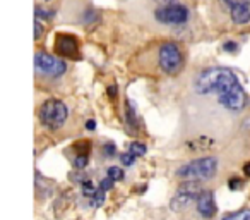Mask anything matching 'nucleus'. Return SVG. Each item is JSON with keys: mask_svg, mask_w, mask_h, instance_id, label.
Wrapping results in <instances>:
<instances>
[{"mask_svg": "<svg viewBox=\"0 0 250 220\" xmlns=\"http://www.w3.org/2000/svg\"><path fill=\"white\" fill-rule=\"evenodd\" d=\"M199 95H218V101L231 112H242L249 105V95L242 88L236 74L226 67H209L195 79Z\"/></svg>", "mask_w": 250, "mask_h": 220, "instance_id": "nucleus-1", "label": "nucleus"}, {"mask_svg": "<svg viewBox=\"0 0 250 220\" xmlns=\"http://www.w3.org/2000/svg\"><path fill=\"white\" fill-rule=\"evenodd\" d=\"M218 172V160L214 157H202L182 165L177 171V175L187 181H208Z\"/></svg>", "mask_w": 250, "mask_h": 220, "instance_id": "nucleus-2", "label": "nucleus"}, {"mask_svg": "<svg viewBox=\"0 0 250 220\" xmlns=\"http://www.w3.org/2000/svg\"><path fill=\"white\" fill-rule=\"evenodd\" d=\"M67 117H69V108L62 100H57V98L46 100L40 108V121L48 129H60L65 124Z\"/></svg>", "mask_w": 250, "mask_h": 220, "instance_id": "nucleus-3", "label": "nucleus"}, {"mask_svg": "<svg viewBox=\"0 0 250 220\" xmlns=\"http://www.w3.org/2000/svg\"><path fill=\"white\" fill-rule=\"evenodd\" d=\"M158 62H160V67L163 73H180L182 66H184V55H182L180 47L175 42H165L160 47V52H158Z\"/></svg>", "mask_w": 250, "mask_h": 220, "instance_id": "nucleus-4", "label": "nucleus"}, {"mask_svg": "<svg viewBox=\"0 0 250 220\" xmlns=\"http://www.w3.org/2000/svg\"><path fill=\"white\" fill-rule=\"evenodd\" d=\"M35 67L38 73H43L50 77H59L67 71V64L62 59L48 55L45 52H38L35 55Z\"/></svg>", "mask_w": 250, "mask_h": 220, "instance_id": "nucleus-5", "label": "nucleus"}, {"mask_svg": "<svg viewBox=\"0 0 250 220\" xmlns=\"http://www.w3.org/2000/svg\"><path fill=\"white\" fill-rule=\"evenodd\" d=\"M154 18L163 24H184L188 19V9L180 4H170L156 9Z\"/></svg>", "mask_w": 250, "mask_h": 220, "instance_id": "nucleus-6", "label": "nucleus"}, {"mask_svg": "<svg viewBox=\"0 0 250 220\" xmlns=\"http://www.w3.org/2000/svg\"><path fill=\"white\" fill-rule=\"evenodd\" d=\"M201 186L199 181H185L184 184L178 188L177 196L171 199V208L173 210H184L190 205L192 201L197 199V196L201 195Z\"/></svg>", "mask_w": 250, "mask_h": 220, "instance_id": "nucleus-7", "label": "nucleus"}, {"mask_svg": "<svg viewBox=\"0 0 250 220\" xmlns=\"http://www.w3.org/2000/svg\"><path fill=\"white\" fill-rule=\"evenodd\" d=\"M229 9V18L235 24H247L250 21V0H221Z\"/></svg>", "mask_w": 250, "mask_h": 220, "instance_id": "nucleus-8", "label": "nucleus"}, {"mask_svg": "<svg viewBox=\"0 0 250 220\" xmlns=\"http://www.w3.org/2000/svg\"><path fill=\"white\" fill-rule=\"evenodd\" d=\"M55 53L62 57H72L77 59L79 57V47H77V40L72 35H57L55 38Z\"/></svg>", "mask_w": 250, "mask_h": 220, "instance_id": "nucleus-9", "label": "nucleus"}, {"mask_svg": "<svg viewBox=\"0 0 250 220\" xmlns=\"http://www.w3.org/2000/svg\"><path fill=\"white\" fill-rule=\"evenodd\" d=\"M195 208L202 219H212L216 215V199L214 193L209 189H202L201 195L195 199Z\"/></svg>", "mask_w": 250, "mask_h": 220, "instance_id": "nucleus-10", "label": "nucleus"}, {"mask_svg": "<svg viewBox=\"0 0 250 220\" xmlns=\"http://www.w3.org/2000/svg\"><path fill=\"white\" fill-rule=\"evenodd\" d=\"M221 220H250V210L243 208V210H238V212L228 213V215H225Z\"/></svg>", "mask_w": 250, "mask_h": 220, "instance_id": "nucleus-11", "label": "nucleus"}, {"mask_svg": "<svg viewBox=\"0 0 250 220\" xmlns=\"http://www.w3.org/2000/svg\"><path fill=\"white\" fill-rule=\"evenodd\" d=\"M127 121H129L130 126H136V105H134L132 100H127Z\"/></svg>", "mask_w": 250, "mask_h": 220, "instance_id": "nucleus-12", "label": "nucleus"}, {"mask_svg": "<svg viewBox=\"0 0 250 220\" xmlns=\"http://www.w3.org/2000/svg\"><path fill=\"white\" fill-rule=\"evenodd\" d=\"M106 174H108V177H111L113 181H124L125 179V172H124V169H120V167H110Z\"/></svg>", "mask_w": 250, "mask_h": 220, "instance_id": "nucleus-13", "label": "nucleus"}, {"mask_svg": "<svg viewBox=\"0 0 250 220\" xmlns=\"http://www.w3.org/2000/svg\"><path fill=\"white\" fill-rule=\"evenodd\" d=\"M129 151H132L136 157H143V155L147 151V148H146V145L141 143V141H134V143L130 145V150Z\"/></svg>", "mask_w": 250, "mask_h": 220, "instance_id": "nucleus-14", "label": "nucleus"}, {"mask_svg": "<svg viewBox=\"0 0 250 220\" xmlns=\"http://www.w3.org/2000/svg\"><path fill=\"white\" fill-rule=\"evenodd\" d=\"M86 165H87V153L77 155V157L74 158V167L76 169H84Z\"/></svg>", "mask_w": 250, "mask_h": 220, "instance_id": "nucleus-15", "label": "nucleus"}, {"mask_svg": "<svg viewBox=\"0 0 250 220\" xmlns=\"http://www.w3.org/2000/svg\"><path fill=\"white\" fill-rule=\"evenodd\" d=\"M136 158H137V157L132 153V151H127V153H124V155H122V157H120V160H122V164H124V165H127V167H129V165H132L134 162H136Z\"/></svg>", "mask_w": 250, "mask_h": 220, "instance_id": "nucleus-16", "label": "nucleus"}, {"mask_svg": "<svg viewBox=\"0 0 250 220\" xmlns=\"http://www.w3.org/2000/svg\"><path fill=\"white\" fill-rule=\"evenodd\" d=\"M243 186V181L240 177H231L228 181V188L233 189V191H236V189H240Z\"/></svg>", "mask_w": 250, "mask_h": 220, "instance_id": "nucleus-17", "label": "nucleus"}, {"mask_svg": "<svg viewBox=\"0 0 250 220\" xmlns=\"http://www.w3.org/2000/svg\"><path fill=\"white\" fill-rule=\"evenodd\" d=\"M53 14L55 12H46L45 9H40V7H36V19H52L53 18Z\"/></svg>", "mask_w": 250, "mask_h": 220, "instance_id": "nucleus-18", "label": "nucleus"}, {"mask_svg": "<svg viewBox=\"0 0 250 220\" xmlns=\"http://www.w3.org/2000/svg\"><path fill=\"white\" fill-rule=\"evenodd\" d=\"M115 151H117V148H115L113 143H104L103 145V153L106 155V157H113Z\"/></svg>", "mask_w": 250, "mask_h": 220, "instance_id": "nucleus-19", "label": "nucleus"}, {"mask_svg": "<svg viewBox=\"0 0 250 220\" xmlns=\"http://www.w3.org/2000/svg\"><path fill=\"white\" fill-rule=\"evenodd\" d=\"M113 182H115V181H113L111 177H104L103 181L100 182V188L103 189V191H108V189L113 188Z\"/></svg>", "mask_w": 250, "mask_h": 220, "instance_id": "nucleus-20", "label": "nucleus"}, {"mask_svg": "<svg viewBox=\"0 0 250 220\" xmlns=\"http://www.w3.org/2000/svg\"><path fill=\"white\" fill-rule=\"evenodd\" d=\"M42 33H43V24L40 23V19H36V21H35V38L40 40Z\"/></svg>", "mask_w": 250, "mask_h": 220, "instance_id": "nucleus-21", "label": "nucleus"}, {"mask_svg": "<svg viewBox=\"0 0 250 220\" xmlns=\"http://www.w3.org/2000/svg\"><path fill=\"white\" fill-rule=\"evenodd\" d=\"M223 49L228 50V52H236V50H238V45L233 43V42H226L225 45H223Z\"/></svg>", "mask_w": 250, "mask_h": 220, "instance_id": "nucleus-22", "label": "nucleus"}, {"mask_svg": "<svg viewBox=\"0 0 250 220\" xmlns=\"http://www.w3.org/2000/svg\"><path fill=\"white\" fill-rule=\"evenodd\" d=\"M243 172H245L247 177H250V162H247V164L243 165Z\"/></svg>", "mask_w": 250, "mask_h": 220, "instance_id": "nucleus-23", "label": "nucleus"}, {"mask_svg": "<svg viewBox=\"0 0 250 220\" xmlns=\"http://www.w3.org/2000/svg\"><path fill=\"white\" fill-rule=\"evenodd\" d=\"M86 127H87L89 131H93L94 127H96V122H94V121H87V122H86Z\"/></svg>", "mask_w": 250, "mask_h": 220, "instance_id": "nucleus-24", "label": "nucleus"}, {"mask_svg": "<svg viewBox=\"0 0 250 220\" xmlns=\"http://www.w3.org/2000/svg\"><path fill=\"white\" fill-rule=\"evenodd\" d=\"M46 2H52V0H46Z\"/></svg>", "mask_w": 250, "mask_h": 220, "instance_id": "nucleus-25", "label": "nucleus"}]
</instances>
